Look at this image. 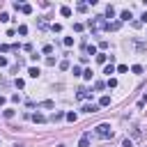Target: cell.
Here are the masks:
<instances>
[{
	"label": "cell",
	"instance_id": "1",
	"mask_svg": "<svg viewBox=\"0 0 147 147\" xmlns=\"http://www.w3.org/2000/svg\"><path fill=\"white\" fill-rule=\"evenodd\" d=\"M87 25H90V30H108V28H110V23H106L103 16H94V18H90Z\"/></svg>",
	"mask_w": 147,
	"mask_h": 147
},
{
	"label": "cell",
	"instance_id": "2",
	"mask_svg": "<svg viewBox=\"0 0 147 147\" xmlns=\"http://www.w3.org/2000/svg\"><path fill=\"white\" fill-rule=\"evenodd\" d=\"M94 131H96V136H99V138H103V140H108V138H113V136H115V133H113V129H110V124H99Z\"/></svg>",
	"mask_w": 147,
	"mask_h": 147
},
{
	"label": "cell",
	"instance_id": "3",
	"mask_svg": "<svg viewBox=\"0 0 147 147\" xmlns=\"http://www.w3.org/2000/svg\"><path fill=\"white\" fill-rule=\"evenodd\" d=\"M90 96V90H85V87H78V92H76V99L78 101H83V99H87Z\"/></svg>",
	"mask_w": 147,
	"mask_h": 147
},
{
	"label": "cell",
	"instance_id": "4",
	"mask_svg": "<svg viewBox=\"0 0 147 147\" xmlns=\"http://www.w3.org/2000/svg\"><path fill=\"white\" fill-rule=\"evenodd\" d=\"M14 7H16V9H21L23 14H30V11H32V7H30V5H18V2H14Z\"/></svg>",
	"mask_w": 147,
	"mask_h": 147
},
{
	"label": "cell",
	"instance_id": "5",
	"mask_svg": "<svg viewBox=\"0 0 147 147\" xmlns=\"http://www.w3.org/2000/svg\"><path fill=\"white\" fill-rule=\"evenodd\" d=\"M32 122H34V124H44V122H46V117H44L41 113H34V115H32Z\"/></svg>",
	"mask_w": 147,
	"mask_h": 147
},
{
	"label": "cell",
	"instance_id": "6",
	"mask_svg": "<svg viewBox=\"0 0 147 147\" xmlns=\"http://www.w3.org/2000/svg\"><path fill=\"white\" fill-rule=\"evenodd\" d=\"M78 147H90V133H85V136L80 138V142H78Z\"/></svg>",
	"mask_w": 147,
	"mask_h": 147
},
{
	"label": "cell",
	"instance_id": "7",
	"mask_svg": "<svg viewBox=\"0 0 147 147\" xmlns=\"http://www.w3.org/2000/svg\"><path fill=\"white\" fill-rule=\"evenodd\" d=\"M96 110H99V106H92V103L83 106V113H96Z\"/></svg>",
	"mask_w": 147,
	"mask_h": 147
},
{
	"label": "cell",
	"instance_id": "8",
	"mask_svg": "<svg viewBox=\"0 0 147 147\" xmlns=\"http://www.w3.org/2000/svg\"><path fill=\"white\" fill-rule=\"evenodd\" d=\"M113 16H115V9L108 5V7H106V16H103V18H113Z\"/></svg>",
	"mask_w": 147,
	"mask_h": 147
},
{
	"label": "cell",
	"instance_id": "9",
	"mask_svg": "<svg viewBox=\"0 0 147 147\" xmlns=\"http://www.w3.org/2000/svg\"><path fill=\"white\" fill-rule=\"evenodd\" d=\"M28 74H30L32 78H39V69H37V67H30V69H28Z\"/></svg>",
	"mask_w": 147,
	"mask_h": 147
},
{
	"label": "cell",
	"instance_id": "10",
	"mask_svg": "<svg viewBox=\"0 0 147 147\" xmlns=\"http://www.w3.org/2000/svg\"><path fill=\"white\" fill-rule=\"evenodd\" d=\"M60 14H62V16H71V7H67V5H64V7L60 9Z\"/></svg>",
	"mask_w": 147,
	"mask_h": 147
},
{
	"label": "cell",
	"instance_id": "11",
	"mask_svg": "<svg viewBox=\"0 0 147 147\" xmlns=\"http://www.w3.org/2000/svg\"><path fill=\"white\" fill-rule=\"evenodd\" d=\"M119 18H122V21H129V18H131V11H129V9H124V11L119 14Z\"/></svg>",
	"mask_w": 147,
	"mask_h": 147
},
{
	"label": "cell",
	"instance_id": "12",
	"mask_svg": "<svg viewBox=\"0 0 147 147\" xmlns=\"http://www.w3.org/2000/svg\"><path fill=\"white\" fill-rule=\"evenodd\" d=\"M103 74H108V76H110V74H115V67H113V62H110V64H106V69H103Z\"/></svg>",
	"mask_w": 147,
	"mask_h": 147
},
{
	"label": "cell",
	"instance_id": "13",
	"mask_svg": "<svg viewBox=\"0 0 147 147\" xmlns=\"http://www.w3.org/2000/svg\"><path fill=\"white\" fill-rule=\"evenodd\" d=\"M99 106H110V96H101L99 99Z\"/></svg>",
	"mask_w": 147,
	"mask_h": 147
},
{
	"label": "cell",
	"instance_id": "14",
	"mask_svg": "<svg viewBox=\"0 0 147 147\" xmlns=\"http://www.w3.org/2000/svg\"><path fill=\"white\" fill-rule=\"evenodd\" d=\"M62 117H64V113H62V110H57V113H55V115H53V117H51V119H53V122H60V119H62Z\"/></svg>",
	"mask_w": 147,
	"mask_h": 147
},
{
	"label": "cell",
	"instance_id": "15",
	"mask_svg": "<svg viewBox=\"0 0 147 147\" xmlns=\"http://www.w3.org/2000/svg\"><path fill=\"white\" fill-rule=\"evenodd\" d=\"M64 117H67L69 122H76V119H78V115H76V113H64Z\"/></svg>",
	"mask_w": 147,
	"mask_h": 147
},
{
	"label": "cell",
	"instance_id": "16",
	"mask_svg": "<svg viewBox=\"0 0 147 147\" xmlns=\"http://www.w3.org/2000/svg\"><path fill=\"white\" fill-rule=\"evenodd\" d=\"M106 60H108V55H106V53H99V55H96V62H101V64H103Z\"/></svg>",
	"mask_w": 147,
	"mask_h": 147
},
{
	"label": "cell",
	"instance_id": "17",
	"mask_svg": "<svg viewBox=\"0 0 147 147\" xmlns=\"http://www.w3.org/2000/svg\"><path fill=\"white\" fill-rule=\"evenodd\" d=\"M115 71H119V74H126V71H129V67H126V64H119Z\"/></svg>",
	"mask_w": 147,
	"mask_h": 147
},
{
	"label": "cell",
	"instance_id": "18",
	"mask_svg": "<svg viewBox=\"0 0 147 147\" xmlns=\"http://www.w3.org/2000/svg\"><path fill=\"white\" fill-rule=\"evenodd\" d=\"M131 71H133V74H142V67H140V64H133Z\"/></svg>",
	"mask_w": 147,
	"mask_h": 147
},
{
	"label": "cell",
	"instance_id": "19",
	"mask_svg": "<svg viewBox=\"0 0 147 147\" xmlns=\"http://www.w3.org/2000/svg\"><path fill=\"white\" fill-rule=\"evenodd\" d=\"M106 85H108V87H117V78H108Z\"/></svg>",
	"mask_w": 147,
	"mask_h": 147
},
{
	"label": "cell",
	"instance_id": "20",
	"mask_svg": "<svg viewBox=\"0 0 147 147\" xmlns=\"http://www.w3.org/2000/svg\"><path fill=\"white\" fill-rule=\"evenodd\" d=\"M2 115H5V117H7V119H11V117H14V110H11V108H7V110H5V113H2Z\"/></svg>",
	"mask_w": 147,
	"mask_h": 147
},
{
	"label": "cell",
	"instance_id": "21",
	"mask_svg": "<svg viewBox=\"0 0 147 147\" xmlns=\"http://www.w3.org/2000/svg\"><path fill=\"white\" fill-rule=\"evenodd\" d=\"M0 21H2V23H7V21H9V14H7V11H2V14H0Z\"/></svg>",
	"mask_w": 147,
	"mask_h": 147
},
{
	"label": "cell",
	"instance_id": "22",
	"mask_svg": "<svg viewBox=\"0 0 147 147\" xmlns=\"http://www.w3.org/2000/svg\"><path fill=\"white\" fill-rule=\"evenodd\" d=\"M18 34H28V25H18Z\"/></svg>",
	"mask_w": 147,
	"mask_h": 147
},
{
	"label": "cell",
	"instance_id": "23",
	"mask_svg": "<svg viewBox=\"0 0 147 147\" xmlns=\"http://www.w3.org/2000/svg\"><path fill=\"white\" fill-rule=\"evenodd\" d=\"M64 46H67V48L74 46V39H71V37H64Z\"/></svg>",
	"mask_w": 147,
	"mask_h": 147
},
{
	"label": "cell",
	"instance_id": "24",
	"mask_svg": "<svg viewBox=\"0 0 147 147\" xmlns=\"http://www.w3.org/2000/svg\"><path fill=\"white\" fill-rule=\"evenodd\" d=\"M60 69H62V71H67V69H69V62H67V60H62V62H60Z\"/></svg>",
	"mask_w": 147,
	"mask_h": 147
},
{
	"label": "cell",
	"instance_id": "25",
	"mask_svg": "<svg viewBox=\"0 0 147 147\" xmlns=\"http://www.w3.org/2000/svg\"><path fill=\"white\" fill-rule=\"evenodd\" d=\"M83 78H87V80H90V78H92V69H85V71H83Z\"/></svg>",
	"mask_w": 147,
	"mask_h": 147
},
{
	"label": "cell",
	"instance_id": "26",
	"mask_svg": "<svg viewBox=\"0 0 147 147\" xmlns=\"http://www.w3.org/2000/svg\"><path fill=\"white\" fill-rule=\"evenodd\" d=\"M103 87H106V83H101V80H96V83H94V90H103Z\"/></svg>",
	"mask_w": 147,
	"mask_h": 147
},
{
	"label": "cell",
	"instance_id": "27",
	"mask_svg": "<svg viewBox=\"0 0 147 147\" xmlns=\"http://www.w3.org/2000/svg\"><path fill=\"white\" fill-rule=\"evenodd\" d=\"M145 103H147V96H140V99H138V108H142Z\"/></svg>",
	"mask_w": 147,
	"mask_h": 147
},
{
	"label": "cell",
	"instance_id": "28",
	"mask_svg": "<svg viewBox=\"0 0 147 147\" xmlns=\"http://www.w3.org/2000/svg\"><path fill=\"white\" fill-rule=\"evenodd\" d=\"M46 64H48V67H53V64H55V57H53V55H51V57H46Z\"/></svg>",
	"mask_w": 147,
	"mask_h": 147
},
{
	"label": "cell",
	"instance_id": "29",
	"mask_svg": "<svg viewBox=\"0 0 147 147\" xmlns=\"http://www.w3.org/2000/svg\"><path fill=\"white\" fill-rule=\"evenodd\" d=\"M16 87H25V80L23 78H16Z\"/></svg>",
	"mask_w": 147,
	"mask_h": 147
},
{
	"label": "cell",
	"instance_id": "30",
	"mask_svg": "<svg viewBox=\"0 0 147 147\" xmlns=\"http://www.w3.org/2000/svg\"><path fill=\"white\" fill-rule=\"evenodd\" d=\"M41 108H53V101H41Z\"/></svg>",
	"mask_w": 147,
	"mask_h": 147
},
{
	"label": "cell",
	"instance_id": "31",
	"mask_svg": "<svg viewBox=\"0 0 147 147\" xmlns=\"http://www.w3.org/2000/svg\"><path fill=\"white\" fill-rule=\"evenodd\" d=\"M136 46H138V51H147V44H142V41H138Z\"/></svg>",
	"mask_w": 147,
	"mask_h": 147
},
{
	"label": "cell",
	"instance_id": "32",
	"mask_svg": "<svg viewBox=\"0 0 147 147\" xmlns=\"http://www.w3.org/2000/svg\"><path fill=\"white\" fill-rule=\"evenodd\" d=\"M131 145H133V142H131V140H129V138H126V140H124V142H122V147H131Z\"/></svg>",
	"mask_w": 147,
	"mask_h": 147
},
{
	"label": "cell",
	"instance_id": "33",
	"mask_svg": "<svg viewBox=\"0 0 147 147\" xmlns=\"http://www.w3.org/2000/svg\"><path fill=\"white\" fill-rule=\"evenodd\" d=\"M0 67H7V57H0Z\"/></svg>",
	"mask_w": 147,
	"mask_h": 147
},
{
	"label": "cell",
	"instance_id": "34",
	"mask_svg": "<svg viewBox=\"0 0 147 147\" xmlns=\"http://www.w3.org/2000/svg\"><path fill=\"white\" fill-rule=\"evenodd\" d=\"M5 101H7V99H5V96H0V106H5Z\"/></svg>",
	"mask_w": 147,
	"mask_h": 147
},
{
	"label": "cell",
	"instance_id": "35",
	"mask_svg": "<svg viewBox=\"0 0 147 147\" xmlns=\"http://www.w3.org/2000/svg\"><path fill=\"white\" fill-rule=\"evenodd\" d=\"M142 23H147V11H145V14H142Z\"/></svg>",
	"mask_w": 147,
	"mask_h": 147
}]
</instances>
